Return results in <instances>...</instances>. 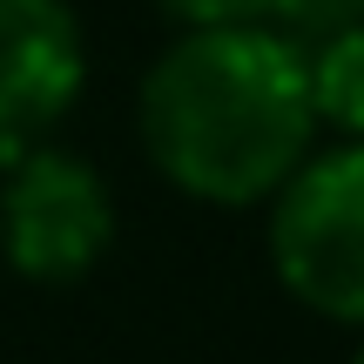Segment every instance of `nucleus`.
Wrapping results in <instances>:
<instances>
[{"label":"nucleus","instance_id":"nucleus-1","mask_svg":"<svg viewBox=\"0 0 364 364\" xmlns=\"http://www.w3.org/2000/svg\"><path fill=\"white\" fill-rule=\"evenodd\" d=\"M135 135L156 176L189 203H270L317 142L304 48L263 21L182 27L135 88Z\"/></svg>","mask_w":364,"mask_h":364},{"label":"nucleus","instance_id":"nucleus-2","mask_svg":"<svg viewBox=\"0 0 364 364\" xmlns=\"http://www.w3.org/2000/svg\"><path fill=\"white\" fill-rule=\"evenodd\" d=\"M270 270L324 324L364 331V142L311 149L270 196Z\"/></svg>","mask_w":364,"mask_h":364},{"label":"nucleus","instance_id":"nucleus-3","mask_svg":"<svg viewBox=\"0 0 364 364\" xmlns=\"http://www.w3.org/2000/svg\"><path fill=\"white\" fill-rule=\"evenodd\" d=\"M115 243V196L108 176L75 149L34 142L7 156L0 182V257L27 284H75Z\"/></svg>","mask_w":364,"mask_h":364},{"label":"nucleus","instance_id":"nucleus-4","mask_svg":"<svg viewBox=\"0 0 364 364\" xmlns=\"http://www.w3.org/2000/svg\"><path fill=\"white\" fill-rule=\"evenodd\" d=\"M88 88V41L68 0H0V162L48 142Z\"/></svg>","mask_w":364,"mask_h":364},{"label":"nucleus","instance_id":"nucleus-5","mask_svg":"<svg viewBox=\"0 0 364 364\" xmlns=\"http://www.w3.org/2000/svg\"><path fill=\"white\" fill-rule=\"evenodd\" d=\"M304 68H311L317 129H338L344 142H364V21L331 34V41H317L304 54Z\"/></svg>","mask_w":364,"mask_h":364},{"label":"nucleus","instance_id":"nucleus-6","mask_svg":"<svg viewBox=\"0 0 364 364\" xmlns=\"http://www.w3.org/2000/svg\"><path fill=\"white\" fill-rule=\"evenodd\" d=\"M257 21L270 34H284L290 48L311 54L317 41H331V34L364 21V0H257Z\"/></svg>","mask_w":364,"mask_h":364},{"label":"nucleus","instance_id":"nucleus-7","mask_svg":"<svg viewBox=\"0 0 364 364\" xmlns=\"http://www.w3.org/2000/svg\"><path fill=\"white\" fill-rule=\"evenodd\" d=\"M182 27H216V21H257V0H156Z\"/></svg>","mask_w":364,"mask_h":364},{"label":"nucleus","instance_id":"nucleus-8","mask_svg":"<svg viewBox=\"0 0 364 364\" xmlns=\"http://www.w3.org/2000/svg\"><path fill=\"white\" fill-rule=\"evenodd\" d=\"M351 364H364V344H358V358H351Z\"/></svg>","mask_w":364,"mask_h":364}]
</instances>
